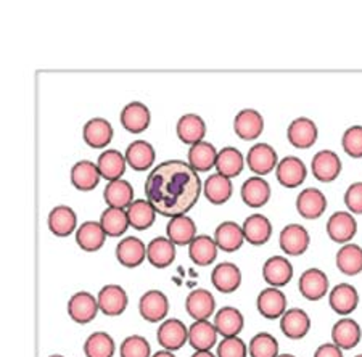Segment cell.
<instances>
[{"label": "cell", "instance_id": "15", "mask_svg": "<svg viewBox=\"0 0 362 357\" xmlns=\"http://www.w3.org/2000/svg\"><path fill=\"white\" fill-rule=\"evenodd\" d=\"M145 257H147V248L142 240L137 237L122 238L116 247V259L127 269L142 266Z\"/></svg>", "mask_w": 362, "mask_h": 357}, {"label": "cell", "instance_id": "11", "mask_svg": "<svg viewBox=\"0 0 362 357\" xmlns=\"http://www.w3.org/2000/svg\"><path fill=\"white\" fill-rule=\"evenodd\" d=\"M356 232H358V222L354 216L346 211H338L332 214L327 222V233L335 243H348L349 240L354 238Z\"/></svg>", "mask_w": 362, "mask_h": 357}, {"label": "cell", "instance_id": "41", "mask_svg": "<svg viewBox=\"0 0 362 357\" xmlns=\"http://www.w3.org/2000/svg\"><path fill=\"white\" fill-rule=\"evenodd\" d=\"M71 182L81 192H90L100 182V172L92 161H79L71 169Z\"/></svg>", "mask_w": 362, "mask_h": 357}, {"label": "cell", "instance_id": "36", "mask_svg": "<svg viewBox=\"0 0 362 357\" xmlns=\"http://www.w3.org/2000/svg\"><path fill=\"white\" fill-rule=\"evenodd\" d=\"M189 343L195 351H209L218 343V332L208 320H195L189 329Z\"/></svg>", "mask_w": 362, "mask_h": 357}, {"label": "cell", "instance_id": "28", "mask_svg": "<svg viewBox=\"0 0 362 357\" xmlns=\"http://www.w3.org/2000/svg\"><path fill=\"white\" fill-rule=\"evenodd\" d=\"M185 309L195 320H208L216 309V300L211 291L198 288L187 296Z\"/></svg>", "mask_w": 362, "mask_h": 357}, {"label": "cell", "instance_id": "55", "mask_svg": "<svg viewBox=\"0 0 362 357\" xmlns=\"http://www.w3.org/2000/svg\"><path fill=\"white\" fill-rule=\"evenodd\" d=\"M277 357H295V356H291V354H282V356H277Z\"/></svg>", "mask_w": 362, "mask_h": 357}, {"label": "cell", "instance_id": "54", "mask_svg": "<svg viewBox=\"0 0 362 357\" xmlns=\"http://www.w3.org/2000/svg\"><path fill=\"white\" fill-rule=\"evenodd\" d=\"M192 357H216V356H213L209 351H197V353Z\"/></svg>", "mask_w": 362, "mask_h": 357}, {"label": "cell", "instance_id": "56", "mask_svg": "<svg viewBox=\"0 0 362 357\" xmlns=\"http://www.w3.org/2000/svg\"><path fill=\"white\" fill-rule=\"evenodd\" d=\"M49 357H65V356H60V354H54V356H49Z\"/></svg>", "mask_w": 362, "mask_h": 357}, {"label": "cell", "instance_id": "45", "mask_svg": "<svg viewBox=\"0 0 362 357\" xmlns=\"http://www.w3.org/2000/svg\"><path fill=\"white\" fill-rule=\"evenodd\" d=\"M100 226L107 237H121L129 229V221L124 209L108 208L100 216Z\"/></svg>", "mask_w": 362, "mask_h": 357}, {"label": "cell", "instance_id": "17", "mask_svg": "<svg viewBox=\"0 0 362 357\" xmlns=\"http://www.w3.org/2000/svg\"><path fill=\"white\" fill-rule=\"evenodd\" d=\"M296 209L308 221L319 219L327 209V198L319 189H305L296 198Z\"/></svg>", "mask_w": 362, "mask_h": 357}, {"label": "cell", "instance_id": "21", "mask_svg": "<svg viewBox=\"0 0 362 357\" xmlns=\"http://www.w3.org/2000/svg\"><path fill=\"white\" fill-rule=\"evenodd\" d=\"M113 126L103 118H93L86 122L83 137L84 142L93 150H102L113 140Z\"/></svg>", "mask_w": 362, "mask_h": 357}, {"label": "cell", "instance_id": "57", "mask_svg": "<svg viewBox=\"0 0 362 357\" xmlns=\"http://www.w3.org/2000/svg\"><path fill=\"white\" fill-rule=\"evenodd\" d=\"M356 357H362V354H359V356H356Z\"/></svg>", "mask_w": 362, "mask_h": 357}, {"label": "cell", "instance_id": "4", "mask_svg": "<svg viewBox=\"0 0 362 357\" xmlns=\"http://www.w3.org/2000/svg\"><path fill=\"white\" fill-rule=\"evenodd\" d=\"M139 312L150 324L165 320L169 312L168 296L160 290L145 291L139 301Z\"/></svg>", "mask_w": 362, "mask_h": 357}, {"label": "cell", "instance_id": "52", "mask_svg": "<svg viewBox=\"0 0 362 357\" xmlns=\"http://www.w3.org/2000/svg\"><path fill=\"white\" fill-rule=\"evenodd\" d=\"M314 357H343V353L334 343H325L317 348L316 353H314Z\"/></svg>", "mask_w": 362, "mask_h": 357}, {"label": "cell", "instance_id": "48", "mask_svg": "<svg viewBox=\"0 0 362 357\" xmlns=\"http://www.w3.org/2000/svg\"><path fill=\"white\" fill-rule=\"evenodd\" d=\"M119 354L121 357H151V348L144 336L131 335L121 343Z\"/></svg>", "mask_w": 362, "mask_h": 357}, {"label": "cell", "instance_id": "3", "mask_svg": "<svg viewBox=\"0 0 362 357\" xmlns=\"http://www.w3.org/2000/svg\"><path fill=\"white\" fill-rule=\"evenodd\" d=\"M98 309L108 317H118L126 311L127 304H129V298L124 288L119 285H105L103 288L98 291L97 298Z\"/></svg>", "mask_w": 362, "mask_h": 357}, {"label": "cell", "instance_id": "14", "mask_svg": "<svg viewBox=\"0 0 362 357\" xmlns=\"http://www.w3.org/2000/svg\"><path fill=\"white\" fill-rule=\"evenodd\" d=\"M256 308H258V312L264 319H279L282 317L285 309H287V296L284 295V291L279 288H269L262 290L258 295V300H256Z\"/></svg>", "mask_w": 362, "mask_h": 357}, {"label": "cell", "instance_id": "32", "mask_svg": "<svg viewBox=\"0 0 362 357\" xmlns=\"http://www.w3.org/2000/svg\"><path fill=\"white\" fill-rule=\"evenodd\" d=\"M150 264L156 269H166L176 259V245L165 237H156L147 247Z\"/></svg>", "mask_w": 362, "mask_h": 357}, {"label": "cell", "instance_id": "40", "mask_svg": "<svg viewBox=\"0 0 362 357\" xmlns=\"http://www.w3.org/2000/svg\"><path fill=\"white\" fill-rule=\"evenodd\" d=\"M103 198H105V203H107L110 208H116V209L129 208V204L134 201V189L132 185L124 179L113 180V182H110L107 187H105Z\"/></svg>", "mask_w": 362, "mask_h": 357}, {"label": "cell", "instance_id": "18", "mask_svg": "<svg viewBox=\"0 0 362 357\" xmlns=\"http://www.w3.org/2000/svg\"><path fill=\"white\" fill-rule=\"evenodd\" d=\"M211 282L221 293H233L242 285V271L233 262H221L213 269Z\"/></svg>", "mask_w": 362, "mask_h": 357}, {"label": "cell", "instance_id": "39", "mask_svg": "<svg viewBox=\"0 0 362 357\" xmlns=\"http://www.w3.org/2000/svg\"><path fill=\"white\" fill-rule=\"evenodd\" d=\"M216 158H218V150L213 144L198 142L189 150V166L195 172L211 171L216 165Z\"/></svg>", "mask_w": 362, "mask_h": 357}, {"label": "cell", "instance_id": "44", "mask_svg": "<svg viewBox=\"0 0 362 357\" xmlns=\"http://www.w3.org/2000/svg\"><path fill=\"white\" fill-rule=\"evenodd\" d=\"M337 267L348 277L362 272V248L356 243H346L337 253Z\"/></svg>", "mask_w": 362, "mask_h": 357}, {"label": "cell", "instance_id": "53", "mask_svg": "<svg viewBox=\"0 0 362 357\" xmlns=\"http://www.w3.org/2000/svg\"><path fill=\"white\" fill-rule=\"evenodd\" d=\"M151 357H176V356H174L171 351H158V353H155Z\"/></svg>", "mask_w": 362, "mask_h": 357}, {"label": "cell", "instance_id": "19", "mask_svg": "<svg viewBox=\"0 0 362 357\" xmlns=\"http://www.w3.org/2000/svg\"><path fill=\"white\" fill-rule=\"evenodd\" d=\"M233 131L242 140H255L264 131V119L256 110H242L233 119Z\"/></svg>", "mask_w": 362, "mask_h": 357}, {"label": "cell", "instance_id": "35", "mask_svg": "<svg viewBox=\"0 0 362 357\" xmlns=\"http://www.w3.org/2000/svg\"><path fill=\"white\" fill-rule=\"evenodd\" d=\"M214 168L218 169V174L224 175L227 179L238 177L245 168V158L240 150L233 147H224L218 151Z\"/></svg>", "mask_w": 362, "mask_h": 357}, {"label": "cell", "instance_id": "22", "mask_svg": "<svg viewBox=\"0 0 362 357\" xmlns=\"http://www.w3.org/2000/svg\"><path fill=\"white\" fill-rule=\"evenodd\" d=\"M271 185L266 179L253 175L242 185V200L250 208H262L271 200Z\"/></svg>", "mask_w": 362, "mask_h": 357}, {"label": "cell", "instance_id": "34", "mask_svg": "<svg viewBox=\"0 0 362 357\" xmlns=\"http://www.w3.org/2000/svg\"><path fill=\"white\" fill-rule=\"evenodd\" d=\"M78 227V216L69 206H57L49 214V229L55 237H69Z\"/></svg>", "mask_w": 362, "mask_h": 357}, {"label": "cell", "instance_id": "47", "mask_svg": "<svg viewBox=\"0 0 362 357\" xmlns=\"http://www.w3.org/2000/svg\"><path fill=\"white\" fill-rule=\"evenodd\" d=\"M248 353L251 357H277L279 356V343L276 336L271 333L261 332L251 338Z\"/></svg>", "mask_w": 362, "mask_h": 357}, {"label": "cell", "instance_id": "16", "mask_svg": "<svg viewBox=\"0 0 362 357\" xmlns=\"http://www.w3.org/2000/svg\"><path fill=\"white\" fill-rule=\"evenodd\" d=\"M151 121L150 110L147 105L140 102H131L121 111V124L131 134H142L147 131Z\"/></svg>", "mask_w": 362, "mask_h": 357}, {"label": "cell", "instance_id": "29", "mask_svg": "<svg viewBox=\"0 0 362 357\" xmlns=\"http://www.w3.org/2000/svg\"><path fill=\"white\" fill-rule=\"evenodd\" d=\"M126 165H129L134 171H147L155 165L156 151L153 145L145 140H136L126 150Z\"/></svg>", "mask_w": 362, "mask_h": 357}, {"label": "cell", "instance_id": "51", "mask_svg": "<svg viewBox=\"0 0 362 357\" xmlns=\"http://www.w3.org/2000/svg\"><path fill=\"white\" fill-rule=\"evenodd\" d=\"M344 204L351 214L362 216V182H354L344 193Z\"/></svg>", "mask_w": 362, "mask_h": 357}, {"label": "cell", "instance_id": "49", "mask_svg": "<svg viewBox=\"0 0 362 357\" xmlns=\"http://www.w3.org/2000/svg\"><path fill=\"white\" fill-rule=\"evenodd\" d=\"M341 144L348 156L362 158V126L356 124L348 127L343 134Z\"/></svg>", "mask_w": 362, "mask_h": 357}, {"label": "cell", "instance_id": "12", "mask_svg": "<svg viewBox=\"0 0 362 357\" xmlns=\"http://www.w3.org/2000/svg\"><path fill=\"white\" fill-rule=\"evenodd\" d=\"M298 286H300V293L308 301H319L329 291V279L320 269L313 267L303 272Z\"/></svg>", "mask_w": 362, "mask_h": 357}, {"label": "cell", "instance_id": "24", "mask_svg": "<svg viewBox=\"0 0 362 357\" xmlns=\"http://www.w3.org/2000/svg\"><path fill=\"white\" fill-rule=\"evenodd\" d=\"M105 242H107V235H105L100 222L87 221L83 226L78 227L76 243L86 253H95V251L102 250Z\"/></svg>", "mask_w": 362, "mask_h": 357}, {"label": "cell", "instance_id": "1", "mask_svg": "<svg viewBox=\"0 0 362 357\" xmlns=\"http://www.w3.org/2000/svg\"><path fill=\"white\" fill-rule=\"evenodd\" d=\"M202 193V180L187 163L165 161L145 180V197L156 214L177 218L195 206Z\"/></svg>", "mask_w": 362, "mask_h": 357}, {"label": "cell", "instance_id": "33", "mask_svg": "<svg viewBox=\"0 0 362 357\" xmlns=\"http://www.w3.org/2000/svg\"><path fill=\"white\" fill-rule=\"evenodd\" d=\"M168 238L171 240L177 247H185L190 245L197 237V226L189 216H177L168 222L166 226Z\"/></svg>", "mask_w": 362, "mask_h": 357}, {"label": "cell", "instance_id": "9", "mask_svg": "<svg viewBox=\"0 0 362 357\" xmlns=\"http://www.w3.org/2000/svg\"><path fill=\"white\" fill-rule=\"evenodd\" d=\"M309 243H311L309 232L300 224H288L280 232V248H282L285 254H305L309 248Z\"/></svg>", "mask_w": 362, "mask_h": 357}, {"label": "cell", "instance_id": "38", "mask_svg": "<svg viewBox=\"0 0 362 357\" xmlns=\"http://www.w3.org/2000/svg\"><path fill=\"white\" fill-rule=\"evenodd\" d=\"M97 168L100 177L110 180V182L119 180L121 175H124L126 172V158L118 150H105L98 156Z\"/></svg>", "mask_w": 362, "mask_h": 357}, {"label": "cell", "instance_id": "42", "mask_svg": "<svg viewBox=\"0 0 362 357\" xmlns=\"http://www.w3.org/2000/svg\"><path fill=\"white\" fill-rule=\"evenodd\" d=\"M189 256L194 264L200 267L211 266L218 257V247H216L214 238L208 235H198L194 242L189 245Z\"/></svg>", "mask_w": 362, "mask_h": 357}, {"label": "cell", "instance_id": "27", "mask_svg": "<svg viewBox=\"0 0 362 357\" xmlns=\"http://www.w3.org/2000/svg\"><path fill=\"white\" fill-rule=\"evenodd\" d=\"M329 304L338 315H349L356 311V308H358L359 304L358 290L349 283L337 285L335 288L330 291Z\"/></svg>", "mask_w": 362, "mask_h": 357}, {"label": "cell", "instance_id": "25", "mask_svg": "<svg viewBox=\"0 0 362 357\" xmlns=\"http://www.w3.org/2000/svg\"><path fill=\"white\" fill-rule=\"evenodd\" d=\"M245 242L242 227L233 221H226L219 224L218 229L214 232V243L219 250L224 253H235L242 248Z\"/></svg>", "mask_w": 362, "mask_h": 357}, {"label": "cell", "instance_id": "37", "mask_svg": "<svg viewBox=\"0 0 362 357\" xmlns=\"http://www.w3.org/2000/svg\"><path fill=\"white\" fill-rule=\"evenodd\" d=\"M203 193L209 203L224 204L232 198V193H233L232 180L216 172L204 180Z\"/></svg>", "mask_w": 362, "mask_h": 357}, {"label": "cell", "instance_id": "10", "mask_svg": "<svg viewBox=\"0 0 362 357\" xmlns=\"http://www.w3.org/2000/svg\"><path fill=\"white\" fill-rule=\"evenodd\" d=\"M317 136L319 131L316 122L309 118H296L291 121L287 131L288 142L298 150L311 148L317 142Z\"/></svg>", "mask_w": 362, "mask_h": 357}, {"label": "cell", "instance_id": "5", "mask_svg": "<svg viewBox=\"0 0 362 357\" xmlns=\"http://www.w3.org/2000/svg\"><path fill=\"white\" fill-rule=\"evenodd\" d=\"M313 175L319 182L330 184L340 175L341 172V160L335 151L332 150H322L314 155L311 163Z\"/></svg>", "mask_w": 362, "mask_h": 357}, {"label": "cell", "instance_id": "7", "mask_svg": "<svg viewBox=\"0 0 362 357\" xmlns=\"http://www.w3.org/2000/svg\"><path fill=\"white\" fill-rule=\"evenodd\" d=\"M276 175L279 184L284 185L285 189H296L306 180L308 169L300 158L285 156L282 161H279Z\"/></svg>", "mask_w": 362, "mask_h": 357}, {"label": "cell", "instance_id": "20", "mask_svg": "<svg viewBox=\"0 0 362 357\" xmlns=\"http://www.w3.org/2000/svg\"><path fill=\"white\" fill-rule=\"evenodd\" d=\"M243 237L250 245H255V247H261V245H266L271 240L272 235V224L271 221L262 214H251L245 219L243 226Z\"/></svg>", "mask_w": 362, "mask_h": 357}, {"label": "cell", "instance_id": "26", "mask_svg": "<svg viewBox=\"0 0 362 357\" xmlns=\"http://www.w3.org/2000/svg\"><path fill=\"white\" fill-rule=\"evenodd\" d=\"M362 338V330L359 324L353 319H340L332 329V339L340 349H353L358 346Z\"/></svg>", "mask_w": 362, "mask_h": 357}, {"label": "cell", "instance_id": "6", "mask_svg": "<svg viewBox=\"0 0 362 357\" xmlns=\"http://www.w3.org/2000/svg\"><path fill=\"white\" fill-rule=\"evenodd\" d=\"M158 343L165 351H177L189 341V329L179 319H168L163 322L156 333Z\"/></svg>", "mask_w": 362, "mask_h": 357}, {"label": "cell", "instance_id": "50", "mask_svg": "<svg viewBox=\"0 0 362 357\" xmlns=\"http://www.w3.org/2000/svg\"><path fill=\"white\" fill-rule=\"evenodd\" d=\"M248 348L242 338L232 336L224 338L218 346V354L216 357H247Z\"/></svg>", "mask_w": 362, "mask_h": 357}, {"label": "cell", "instance_id": "46", "mask_svg": "<svg viewBox=\"0 0 362 357\" xmlns=\"http://www.w3.org/2000/svg\"><path fill=\"white\" fill-rule=\"evenodd\" d=\"M115 341L107 332H95L86 339L84 354L86 357H113Z\"/></svg>", "mask_w": 362, "mask_h": 357}, {"label": "cell", "instance_id": "31", "mask_svg": "<svg viewBox=\"0 0 362 357\" xmlns=\"http://www.w3.org/2000/svg\"><path fill=\"white\" fill-rule=\"evenodd\" d=\"M177 137L180 142L187 145L203 142V139L206 137V124H204L202 116L194 113L184 115L177 121Z\"/></svg>", "mask_w": 362, "mask_h": 357}, {"label": "cell", "instance_id": "2", "mask_svg": "<svg viewBox=\"0 0 362 357\" xmlns=\"http://www.w3.org/2000/svg\"><path fill=\"white\" fill-rule=\"evenodd\" d=\"M247 165L251 172L258 177L272 172L279 165L277 151L269 144H256L250 148L247 155Z\"/></svg>", "mask_w": 362, "mask_h": 357}, {"label": "cell", "instance_id": "30", "mask_svg": "<svg viewBox=\"0 0 362 357\" xmlns=\"http://www.w3.org/2000/svg\"><path fill=\"white\" fill-rule=\"evenodd\" d=\"M213 325L216 332H218V335H223L224 338H232L237 336L243 330L245 319L237 308L226 306L216 312Z\"/></svg>", "mask_w": 362, "mask_h": 357}, {"label": "cell", "instance_id": "8", "mask_svg": "<svg viewBox=\"0 0 362 357\" xmlns=\"http://www.w3.org/2000/svg\"><path fill=\"white\" fill-rule=\"evenodd\" d=\"M98 304L89 291H78L68 301V315L73 322L81 325L90 324L97 317Z\"/></svg>", "mask_w": 362, "mask_h": 357}, {"label": "cell", "instance_id": "23", "mask_svg": "<svg viewBox=\"0 0 362 357\" xmlns=\"http://www.w3.org/2000/svg\"><path fill=\"white\" fill-rule=\"evenodd\" d=\"M280 329H282L284 335L287 338L301 339L311 330V319L303 309H290L280 317Z\"/></svg>", "mask_w": 362, "mask_h": 357}, {"label": "cell", "instance_id": "13", "mask_svg": "<svg viewBox=\"0 0 362 357\" xmlns=\"http://www.w3.org/2000/svg\"><path fill=\"white\" fill-rule=\"evenodd\" d=\"M262 277L272 288H280L293 279V266L284 256H272L262 266Z\"/></svg>", "mask_w": 362, "mask_h": 357}, {"label": "cell", "instance_id": "43", "mask_svg": "<svg viewBox=\"0 0 362 357\" xmlns=\"http://www.w3.org/2000/svg\"><path fill=\"white\" fill-rule=\"evenodd\" d=\"M129 226L136 230H147L155 224L156 211L147 200H136L126 211Z\"/></svg>", "mask_w": 362, "mask_h": 357}]
</instances>
